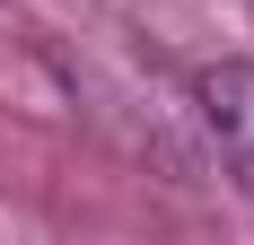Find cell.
I'll return each mask as SVG.
<instances>
[{
  "label": "cell",
  "instance_id": "obj_1",
  "mask_svg": "<svg viewBox=\"0 0 254 245\" xmlns=\"http://www.w3.org/2000/svg\"><path fill=\"white\" fill-rule=\"evenodd\" d=\"M202 114H210V131H219V149H228V167L254 184V70L246 61H219V70L202 79Z\"/></svg>",
  "mask_w": 254,
  "mask_h": 245
}]
</instances>
